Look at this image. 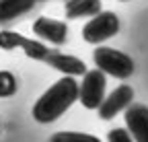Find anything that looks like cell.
<instances>
[{
    "instance_id": "6da1fadb",
    "label": "cell",
    "mask_w": 148,
    "mask_h": 142,
    "mask_svg": "<svg viewBox=\"0 0 148 142\" xmlns=\"http://www.w3.org/2000/svg\"><path fill=\"white\" fill-rule=\"evenodd\" d=\"M78 101V82L74 76H62L35 101L33 117L39 123H51Z\"/></svg>"
},
{
    "instance_id": "7a4b0ae2",
    "label": "cell",
    "mask_w": 148,
    "mask_h": 142,
    "mask_svg": "<svg viewBox=\"0 0 148 142\" xmlns=\"http://www.w3.org/2000/svg\"><path fill=\"white\" fill-rule=\"evenodd\" d=\"M92 60H95V66L101 70V72L113 76V78H130L134 74V60L130 58L127 54L119 49H113V47H105V45H99L95 51H92Z\"/></svg>"
},
{
    "instance_id": "3957f363",
    "label": "cell",
    "mask_w": 148,
    "mask_h": 142,
    "mask_svg": "<svg viewBox=\"0 0 148 142\" xmlns=\"http://www.w3.org/2000/svg\"><path fill=\"white\" fill-rule=\"evenodd\" d=\"M119 16L111 10H101L82 27V39L86 43L99 45L107 39H111L115 33H119Z\"/></svg>"
},
{
    "instance_id": "277c9868",
    "label": "cell",
    "mask_w": 148,
    "mask_h": 142,
    "mask_svg": "<svg viewBox=\"0 0 148 142\" xmlns=\"http://www.w3.org/2000/svg\"><path fill=\"white\" fill-rule=\"evenodd\" d=\"M105 86H107L105 72H101L99 68L86 70L82 74V82L78 84V101L82 103V107L99 109V105L105 99Z\"/></svg>"
},
{
    "instance_id": "5b68a950",
    "label": "cell",
    "mask_w": 148,
    "mask_h": 142,
    "mask_svg": "<svg viewBox=\"0 0 148 142\" xmlns=\"http://www.w3.org/2000/svg\"><path fill=\"white\" fill-rule=\"evenodd\" d=\"M134 101V88L130 86V84H119L115 91H111L103 103L99 105V117L101 119H113L117 113L125 111L130 105H132Z\"/></svg>"
},
{
    "instance_id": "8992f818",
    "label": "cell",
    "mask_w": 148,
    "mask_h": 142,
    "mask_svg": "<svg viewBox=\"0 0 148 142\" xmlns=\"http://www.w3.org/2000/svg\"><path fill=\"white\" fill-rule=\"evenodd\" d=\"M33 33L41 41H47L51 45H64L68 41V25L64 21L49 19V16H39L33 23Z\"/></svg>"
},
{
    "instance_id": "52a82bcc",
    "label": "cell",
    "mask_w": 148,
    "mask_h": 142,
    "mask_svg": "<svg viewBox=\"0 0 148 142\" xmlns=\"http://www.w3.org/2000/svg\"><path fill=\"white\" fill-rule=\"evenodd\" d=\"M125 128L134 142H148V107L134 103L125 109Z\"/></svg>"
},
{
    "instance_id": "ba28073f",
    "label": "cell",
    "mask_w": 148,
    "mask_h": 142,
    "mask_svg": "<svg viewBox=\"0 0 148 142\" xmlns=\"http://www.w3.org/2000/svg\"><path fill=\"white\" fill-rule=\"evenodd\" d=\"M45 64L51 66L53 70H58V72H62L64 76H82L86 72V64L80 58L62 54V51H56V49L49 51Z\"/></svg>"
},
{
    "instance_id": "9c48e42d",
    "label": "cell",
    "mask_w": 148,
    "mask_h": 142,
    "mask_svg": "<svg viewBox=\"0 0 148 142\" xmlns=\"http://www.w3.org/2000/svg\"><path fill=\"white\" fill-rule=\"evenodd\" d=\"M35 8L37 4L33 0H0V27H8L14 21H21Z\"/></svg>"
},
{
    "instance_id": "30bf717a",
    "label": "cell",
    "mask_w": 148,
    "mask_h": 142,
    "mask_svg": "<svg viewBox=\"0 0 148 142\" xmlns=\"http://www.w3.org/2000/svg\"><path fill=\"white\" fill-rule=\"evenodd\" d=\"M103 10L101 0H66L64 14L66 19H84V16H95Z\"/></svg>"
},
{
    "instance_id": "8fae6325",
    "label": "cell",
    "mask_w": 148,
    "mask_h": 142,
    "mask_svg": "<svg viewBox=\"0 0 148 142\" xmlns=\"http://www.w3.org/2000/svg\"><path fill=\"white\" fill-rule=\"evenodd\" d=\"M21 49L25 51V56H27V58L37 60V62H45V60H47V56H49V51H51L43 41L27 39V37H23V41H21Z\"/></svg>"
},
{
    "instance_id": "7c38bea8",
    "label": "cell",
    "mask_w": 148,
    "mask_h": 142,
    "mask_svg": "<svg viewBox=\"0 0 148 142\" xmlns=\"http://www.w3.org/2000/svg\"><path fill=\"white\" fill-rule=\"evenodd\" d=\"M49 142H101L97 136L82 134V132H56Z\"/></svg>"
},
{
    "instance_id": "4fadbf2b",
    "label": "cell",
    "mask_w": 148,
    "mask_h": 142,
    "mask_svg": "<svg viewBox=\"0 0 148 142\" xmlns=\"http://www.w3.org/2000/svg\"><path fill=\"white\" fill-rule=\"evenodd\" d=\"M21 41H23V35L21 33L10 31V29L0 31V49H4V51L21 49Z\"/></svg>"
},
{
    "instance_id": "5bb4252c",
    "label": "cell",
    "mask_w": 148,
    "mask_h": 142,
    "mask_svg": "<svg viewBox=\"0 0 148 142\" xmlns=\"http://www.w3.org/2000/svg\"><path fill=\"white\" fill-rule=\"evenodd\" d=\"M16 78L12 72H8V70H0V99L4 97H12L16 93Z\"/></svg>"
},
{
    "instance_id": "9a60e30c",
    "label": "cell",
    "mask_w": 148,
    "mask_h": 142,
    "mask_svg": "<svg viewBox=\"0 0 148 142\" xmlns=\"http://www.w3.org/2000/svg\"><path fill=\"white\" fill-rule=\"evenodd\" d=\"M107 140L109 142H134V138H132V134L127 132V128H113V130H109Z\"/></svg>"
},
{
    "instance_id": "2e32d148",
    "label": "cell",
    "mask_w": 148,
    "mask_h": 142,
    "mask_svg": "<svg viewBox=\"0 0 148 142\" xmlns=\"http://www.w3.org/2000/svg\"><path fill=\"white\" fill-rule=\"evenodd\" d=\"M33 2H35L37 6H39V4H43V2H49V0H33Z\"/></svg>"
},
{
    "instance_id": "e0dca14e",
    "label": "cell",
    "mask_w": 148,
    "mask_h": 142,
    "mask_svg": "<svg viewBox=\"0 0 148 142\" xmlns=\"http://www.w3.org/2000/svg\"><path fill=\"white\" fill-rule=\"evenodd\" d=\"M119 2H127V0H119Z\"/></svg>"
}]
</instances>
